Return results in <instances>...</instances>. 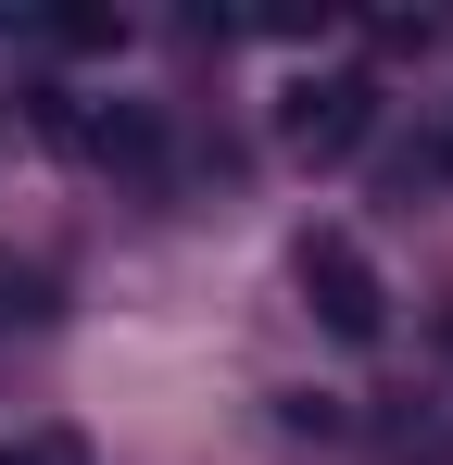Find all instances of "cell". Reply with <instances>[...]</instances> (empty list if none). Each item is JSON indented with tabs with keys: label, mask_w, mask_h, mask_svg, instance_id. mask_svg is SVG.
<instances>
[{
	"label": "cell",
	"mask_w": 453,
	"mask_h": 465,
	"mask_svg": "<svg viewBox=\"0 0 453 465\" xmlns=\"http://www.w3.org/2000/svg\"><path fill=\"white\" fill-rule=\"evenodd\" d=\"M302 302H315V327H327V340H353V352L390 327V302H378V264H366L340 227H315V239H302Z\"/></svg>",
	"instance_id": "6da1fadb"
},
{
	"label": "cell",
	"mask_w": 453,
	"mask_h": 465,
	"mask_svg": "<svg viewBox=\"0 0 453 465\" xmlns=\"http://www.w3.org/2000/svg\"><path fill=\"white\" fill-rule=\"evenodd\" d=\"M366 126H378V88H366V76L290 88V152H302V163H340V152H366Z\"/></svg>",
	"instance_id": "7a4b0ae2"
},
{
	"label": "cell",
	"mask_w": 453,
	"mask_h": 465,
	"mask_svg": "<svg viewBox=\"0 0 453 465\" xmlns=\"http://www.w3.org/2000/svg\"><path fill=\"white\" fill-rule=\"evenodd\" d=\"M0 465H64V453H0Z\"/></svg>",
	"instance_id": "3957f363"
},
{
	"label": "cell",
	"mask_w": 453,
	"mask_h": 465,
	"mask_svg": "<svg viewBox=\"0 0 453 465\" xmlns=\"http://www.w3.org/2000/svg\"><path fill=\"white\" fill-rule=\"evenodd\" d=\"M441 163H453V139H441Z\"/></svg>",
	"instance_id": "277c9868"
}]
</instances>
